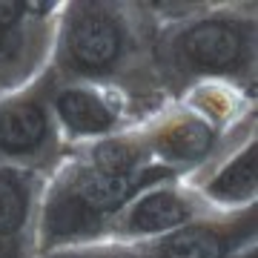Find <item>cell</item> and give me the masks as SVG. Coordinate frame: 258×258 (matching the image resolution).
Segmentation results:
<instances>
[{
  "label": "cell",
  "instance_id": "cell-1",
  "mask_svg": "<svg viewBox=\"0 0 258 258\" xmlns=\"http://www.w3.org/2000/svg\"><path fill=\"white\" fill-rule=\"evenodd\" d=\"M155 26L141 0H66L60 6L52 75L101 86L149 120L169 103L155 69Z\"/></svg>",
  "mask_w": 258,
  "mask_h": 258
},
{
  "label": "cell",
  "instance_id": "cell-2",
  "mask_svg": "<svg viewBox=\"0 0 258 258\" xmlns=\"http://www.w3.org/2000/svg\"><path fill=\"white\" fill-rule=\"evenodd\" d=\"M158 78L169 101L204 81L258 89V3L210 0L198 15L155 32Z\"/></svg>",
  "mask_w": 258,
  "mask_h": 258
},
{
  "label": "cell",
  "instance_id": "cell-3",
  "mask_svg": "<svg viewBox=\"0 0 258 258\" xmlns=\"http://www.w3.org/2000/svg\"><path fill=\"white\" fill-rule=\"evenodd\" d=\"M161 181H175V175L164 166H152L129 178L101 175L75 155H66L43 186L40 252L103 241L118 212L138 192Z\"/></svg>",
  "mask_w": 258,
  "mask_h": 258
},
{
  "label": "cell",
  "instance_id": "cell-4",
  "mask_svg": "<svg viewBox=\"0 0 258 258\" xmlns=\"http://www.w3.org/2000/svg\"><path fill=\"white\" fill-rule=\"evenodd\" d=\"M141 132L149 144L152 161L169 169L175 178L186 181L207 169L235 144L247 141L249 135H258V112L247 115L238 126L221 129L192 106L169 101L161 112L141 123Z\"/></svg>",
  "mask_w": 258,
  "mask_h": 258
},
{
  "label": "cell",
  "instance_id": "cell-5",
  "mask_svg": "<svg viewBox=\"0 0 258 258\" xmlns=\"http://www.w3.org/2000/svg\"><path fill=\"white\" fill-rule=\"evenodd\" d=\"M52 72L0 98V169L49 178L69 155L52 112Z\"/></svg>",
  "mask_w": 258,
  "mask_h": 258
},
{
  "label": "cell",
  "instance_id": "cell-6",
  "mask_svg": "<svg viewBox=\"0 0 258 258\" xmlns=\"http://www.w3.org/2000/svg\"><path fill=\"white\" fill-rule=\"evenodd\" d=\"M63 0H0V98L49 72Z\"/></svg>",
  "mask_w": 258,
  "mask_h": 258
},
{
  "label": "cell",
  "instance_id": "cell-7",
  "mask_svg": "<svg viewBox=\"0 0 258 258\" xmlns=\"http://www.w3.org/2000/svg\"><path fill=\"white\" fill-rule=\"evenodd\" d=\"M152 258H258V204L235 212H210L147 241Z\"/></svg>",
  "mask_w": 258,
  "mask_h": 258
},
{
  "label": "cell",
  "instance_id": "cell-8",
  "mask_svg": "<svg viewBox=\"0 0 258 258\" xmlns=\"http://www.w3.org/2000/svg\"><path fill=\"white\" fill-rule=\"evenodd\" d=\"M52 112H55L57 129L69 149L109 138L123 129H135L144 123L135 115V109L115 92H106L92 83L57 81V78L52 83Z\"/></svg>",
  "mask_w": 258,
  "mask_h": 258
},
{
  "label": "cell",
  "instance_id": "cell-9",
  "mask_svg": "<svg viewBox=\"0 0 258 258\" xmlns=\"http://www.w3.org/2000/svg\"><path fill=\"white\" fill-rule=\"evenodd\" d=\"M215 212L192 186L175 178L147 186L118 212L103 241H126V244H147L184 224Z\"/></svg>",
  "mask_w": 258,
  "mask_h": 258
},
{
  "label": "cell",
  "instance_id": "cell-10",
  "mask_svg": "<svg viewBox=\"0 0 258 258\" xmlns=\"http://www.w3.org/2000/svg\"><path fill=\"white\" fill-rule=\"evenodd\" d=\"M43 186V175L0 169V258L40 255Z\"/></svg>",
  "mask_w": 258,
  "mask_h": 258
},
{
  "label": "cell",
  "instance_id": "cell-11",
  "mask_svg": "<svg viewBox=\"0 0 258 258\" xmlns=\"http://www.w3.org/2000/svg\"><path fill=\"white\" fill-rule=\"evenodd\" d=\"M186 184L215 212H235L258 204V135L227 149Z\"/></svg>",
  "mask_w": 258,
  "mask_h": 258
},
{
  "label": "cell",
  "instance_id": "cell-12",
  "mask_svg": "<svg viewBox=\"0 0 258 258\" xmlns=\"http://www.w3.org/2000/svg\"><path fill=\"white\" fill-rule=\"evenodd\" d=\"M69 155H75L81 164H86L89 169L101 172V175H115V178L141 175V172L158 166L152 161V152H149V144L144 138L141 126L123 129L118 135L75 147L69 149Z\"/></svg>",
  "mask_w": 258,
  "mask_h": 258
},
{
  "label": "cell",
  "instance_id": "cell-13",
  "mask_svg": "<svg viewBox=\"0 0 258 258\" xmlns=\"http://www.w3.org/2000/svg\"><path fill=\"white\" fill-rule=\"evenodd\" d=\"M37 258H152L147 244H126V241H92L40 252Z\"/></svg>",
  "mask_w": 258,
  "mask_h": 258
}]
</instances>
